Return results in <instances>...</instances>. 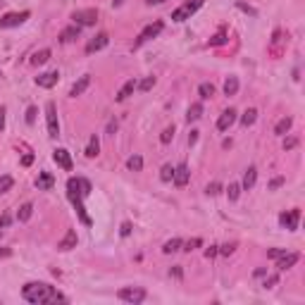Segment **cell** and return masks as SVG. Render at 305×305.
<instances>
[{
  "label": "cell",
  "mask_w": 305,
  "mask_h": 305,
  "mask_svg": "<svg viewBox=\"0 0 305 305\" xmlns=\"http://www.w3.org/2000/svg\"><path fill=\"white\" fill-rule=\"evenodd\" d=\"M22 298L31 305H48V303H67V298L55 286L45 281H27L22 286Z\"/></svg>",
  "instance_id": "1"
},
{
  "label": "cell",
  "mask_w": 305,
  "mask_h": 305,
  "mask_svg": "<svg viewBox=\"0 0 305 305\" xmlns=\"http://www.w3.org/2000/svg\"><path fill=\"white\" fill-rule=\"evenodd\" d=\"M91 191H93V186H91V181L84 179V177H69V179H67V198L72 200V205L77 207V212H79V219L86 226L93 224L89 212H86V207H84V198L91 196Z\"/></svg>",
  "instance_id": "2"
},
{
  "label": "cell",
  "mask_w": 305,
  "mask_h": 305,
  "mask_svg": "<svg viewBox=\"0 0 305 305\" xmlns=\"http://www.w3.org/2000/svg\"><path fill=\"white\" fill-rule=\"evenodd\" d=\"M162 29H165V22H160V19H155V22H150L148 27H143L141 34H138L134 41V50H138L141 45H145L148 41H152V38H158L162 34Z\"/></svg>",
  "instance_id": "3"
},
{
  "label": "cell",
  "mask_w": 305,
  "mask_h": 305,
  "mask_svg": "<svg viewBox=\"0 0 305 305\" xmlns=\"http://www.w3.org/2000/svg\"><path fill=\"white\" fill-rule=\"evenodd\" d=\"M203 5H205V0H186L184 5H179V8L172 12V22H186V19L193 17Z\"/></svg>",
  "instance_id": "4"
},
{
  "label": "cell",
  "mask_w": 305,
  "mask_h": 305,
  "mask_svg": "<svg viewBox=\"0 0 305 305\" xmlns=\"http://www.w3.org/2000/svg\"><path fill=\"white\" fill-rule=\"evenodd\" d=\"M117 298L122 300V303H131V305H138L143 303L145 298H148V293H145V288L141 286H124L117 291Z\"/></svg>",
  "instance_id": "5"
},
{
  "label": "cell",
  "mask_w": 305,
  "mask_h": 305,
  "mask_svg": "<svg viewBox=\"0 0 305 305\" xmlns=\"http://www.w3.org/2000/svg\"><path fill=\"white\" fill-rule=\"evenodd\" d=\"M45 124H48V136L57 138L60 136V119H57V108L53 100L45 103Z\"/></svg>",
  "instance_id": "6"
},
{
  "label": "cell",
  "mask_w": 305,
  "mask_h": 305,
  "mask_svg": "<svg viewBox=\"0 0 305 305\" xmlns=\"http://www.w3.org/2000/svg\"><path fill=\"white\" fill-rule=\"evenodd\" d=\"M96 22H98V10L96 8L77 10L72 15V24H77V27H93Z\"/></svg>",
  "instance_id": "7"
},
{
  "label": "cell",
  "mask_w": 305,
  "mask_h": 305,
  "mask_svg": "<svg viewBox=\"0 0 305 305\" xmlns=\"http://www.w3.org/2000/svg\"><path fill=\"white\" fill-rule=\"evenodd\" d=\"M31 17L29 10H22V12H8L0 17V29H15V27H22L27 19Z\"/></svg>",
  "instance_id": "8"
},
{
  "label": "cell",
  "mask_w": 305,
  "mask_h": 305,
  "mask_svg": "<svg viewBox=\"0 0 305 305\" xmlns=\"http://www.w3.org/2000/svg\"><path fill=\"white\" fill-rule=\"evenodd\" d=\"M298 222H300V210H298V207L286 210V212H281V215H279V224L284 226V229H288V232H296Z\"/></svg>",
  "instance_id": "9"
},
{
  "label": "cell",
  "mask_w": 305,
  "mask_h": 305,
  "mask_svg": "<svg viewBox=\"0 0 305 305\" xmlns=\"http://www.w3.org/2000/svg\"><path fill=\"white\" fill-rule=\"evenodd\" d=\"M53 160L57 162V167H62L64 172H72L74 170V162H72V155L67 148H55L53 150Z\"/></svg>",
  "instance_id": "10"
},
{
  "label": "cell",
  "mask_w": 305,
  "mask_h": 305,
  "mask_svg": "<svg viewBox=\"0 0 305 305\" xmlns=\"http://www.w3.org/2000/svg\"><path fill=\"white\" fill-rule=\"evenodd\" d=\"M189 179H191L189 165H186V162H179V165L174 167V177H172V181H174V186H179V189H184V186L189 184Z\"/></svg>",
  "instance_id": "11"
},
{
  "label": "cell",
  "mask_w": 305,
  "mask_h": 305,
  "mask_svg": "<svg viewBox=\"0 0 305 305\" xmlns=\"http://www.w3.org/2000/svg\"><path fill=\"white\" fill-rule=\"evenodd\" d=\"M108 43H110V36L105 34V31H103V34H98V36H93V38L89 41V43H86V53H89V55L98 53V50H103V48H105Z\"/></svg>",
  "instance_id": "12"
},
{
  "label": "cell",
  "mask_w": 305,
  "mask_h": 305,
  "mask_svg": "<svg viewBox=\"0 0 305 305\" xmlns=\"http://www.w3.org/2000/svg\"><path fill=\"white\" fill-rule=\"evenodd\" d=\"M57 79H60V72L57 69H53V72H43L36 77V86H41V89H53L55 84H57Z\"/></svg>",
  "instance_id": "13"
},
{
  "label": "cell",
  "mask_w": 305,
  "mask_h": 305,
  "mask_svg": "<svg viewBox=\"0 0 305 305\" xmlns=\"http://www.w3.org/2000/svg\"><path fill=\"white\" fill-rule=\"evenodd\" d=\"M77 243H79V236H77V232L74 229H67V234L62 236V241L57 243V251H72V248H77Z\"/></svg>",
  "instance_id": "14"
},
{
  "label": "cell",
  "mask_w": 305,
  "mask_h": 305,
  "mask_svg": "<svg viewBox=\"0 0 305 305\" xmlns=\"http://www.w3.org/2000/svg\"><path fill=\"white\" fill-rule=\"evenodd\" d=\"M298 260H300V255H298V253H284V255H281V258H277L274 262H277V269L286 272V269H291Z\"/></svg>",
  "instance_id": "15"
},
{
  "label": "cell",
  "mask_w": 305,
  "mask_h": 305,
  "mask_svg": "<svg viewBox=\"0 0 305 305\" xmlns=\"http://www.w3.org/2000/svg\"><path fill=\"white\" fill-rule=\"evenodd\" d=\"M234 122H236V110L229 108V110H224V112L219 115V119H217V129H219V131H226Z\"/></svg>",
  "instance_id": "16"
},
{
  "label": "cell",
  "mask_w": 305,
  "mask_h": 305,
  "mask_svg": "<svg viewBox=\"0 0 305 305\" xmlns=\"http://www.w3.org/2000/svg\"><path fill=\"white\" fill-rule=\"evenodd\" d=\"M136 84H138V81H136V79H129V81H126L124 86H122V89L117 91V96H115V100H117V103H124V100L129 98V96H134Z\"/></svg>",
  "instance_id": "17"
},
{
  "label": "cell",
  "mask_w": 305,
  "mask_h": 305,
  "mask_svg": "<svg viewBox=\"0 0 305 305\" xmlns=\"http://www.w3.org/2000/svg\"><path fill=\"white\" fill-rule=\"evenodd\" d=\"M89 86H91V74H84L79 81H74V86L69 89V96H72V98H77V96H81V93L89 89Z\"/></svg>",
  "instance_id": "18"
},
{
  "label": "cell",
  "mask_w": 305,
  "mask_h": 305,
  "mask_svg": "<svg viewBox=\"0 0 305 305\" xmlns=\"http://www.w3.org/2000/svg\"><path fill=\"white\" fill-rule=\"evenodd\" d=\"M55 186V177L50 174V172H41L36 179V189L38 191H50Z\"/></svg>",
  "instance_id": "19"
},
{
  "label": "cell",
  "mask_w": 305,
  "mask_h": 305,
  "mask_svg": "<svg viewBox=\"0 0 305 305\" xmlns=\"http://www.w3.org/2000/svg\"><path fill=\"white\" fill-rule=\"evenodd\" d=\"M79 34H81V27H77V24L62 29L60 31V43H72L74 38H79Z\"/></svg>",
  "instance_id": "20"
},
{
  "label": "cell",
  "mask_w": 305,
  "mask_h": 305,
  "mask_svg": "<svg viewBox=\"0 0 305 305\" xmlns=\"http://www.w3.org/2000/svg\"><path fill=\"white\" fill-rule=\"evenodd\" d=\"M255 181H258V167H248V170H246V174H243L241 189L243 191H251L253 186H255Z\"/></svg>",
  "instance_id": "21"
},
{
  "label": "cell",
  "mask_w": 305,
  "mask_h": 305,
  "mask_svg": "<svg viewBox=\"0 0 305 305\" xmlns=\"http://www.w3.org/2000/svg\"><path fill=\"white\" fill-rule=\"evenodd\" d=\"M84 152H86V158H98L100 155V141H98V136L96 134L89 138V145H86V150Z\"/></svg>",
  "instance_id": "22"
},
{
  "label": "cell",
  "mask_w": 305,
  "mask_h": 305,
  "mask_svg": "<svg viewBox=\"0 0 305 305\" xmlns=\"http://www.w3.org/2000/svg\"><path fill=\"white\" fill-rule=\"evenodd\" d=\"M293 126V119L291 117H281L277 122V126H274V134L277 136H284V134H288V129Z\"/></svg>",
  "instance_id": "23"
},
{
  "label": "cell",
  "mask_w": 305,
  "mask_h": 305,
  "mask_svg": "<svg viewBox=\"0 0 305 305\" xmlns=\"http://www.w3.org/2000/svg\"><path fill=\"white\" fill-rule=\"evenodd\" d=\"M31 215H34V205H31V203H24V205L17 210V222H29Z\"/></svg>",
  "instance_id": "24"
},
{
  "label": "cell",
  "mask_w": 305,
  "mask_h": 305,
  "mask_svg": "<svg viewBox=\"0 0 305 305\" xmlns=\"http://www.w3.org/2000/svg\"><path fill=\"white\" fill-rule=\"evenodd\" d=\"M255 119H258V110H255V108H248V110H246V112L241 115V124L248 129V126L255 124Z\"/></svg>",
  "instance_id": "25"
},
{
  "label": "cell",
  "mask_w": 305,
  "mask_h": 305,
  "mask_svg": "<svg viewBox=\"0 0 305 305\" xmlns=\"http://www.w3.org/2000/svg\"><path fill=\"white\" fill-rule=\"evenodd\" d=\"M50 48H43V50H38V53H34V57H31V64H45L48 62V60H50Z\"/></svg>",
  "instance_id": "26"
},
{
  "label": "cell",
  "mask_w": 305,
  "mask_h": 305,
  "mask_svg": "<svg viewBox=\"0 0 305 305\" xmlns=\"http://www.w3.org/2000/svg\"><path fill=\"white\" fill-rule=\"evenodd\" d=\"M203 117V105L200 103H193L189 108V112H186V122H198Z\"/></svg>",
  "instance_id": "27"
},
{
  "label": "cell",
  "mask_w": 305,
  "mask_h": 305,
  "mask_svg": "<svg viewBox=\"0 0 305 305\" xmlns=\"http://www.w3.org/2000/svg\"><path fill=\"white\" fill-rule=\"evenodd\" d=\"M126 170L129 172H141L143 170V158H141V155H131V158L126 160Z\"/></svg>",
  "instance_id": "28"
},
{
  "label": "cell",
  "mask_w": 305,
  "mask_h": 305,
  "mask_svg": "<svg viewBox=\"0 0 305 305\" xmlns=\"http://www.w3.org/2000/svg\"><path fill=\"white\" fill-rule=\"evenodd\" d=\"M236 93H239V79H236V77H226L224 96H236Z\"/></svg>",
  "instance_id": "29"
},
{
  "label": "cell",
  "mask_w": 305,
  "mask_h": 305,
  "mask_svg": "<svg viewBox=\"0 0 305 305\" xmlns=\"http://www.w3.org/2000/svg\"><path fill=\"white\" fill-rule=\"evenodd\" d=\"M198 96H200V98L203 100H210L212 98V96H215V86H212V84H200V86H198Z\"/></svg>",
  "instance_id": "30"
},
{
  "label": "cell",
  "mask_w": 305,
  "mask_h": 305,
  "mask_svg": "<svg viewBox=\"0 0 305 305\" xmlns=\"http://www.w3.org/2000/svg\"><path fill=\"white\" fill-rule=\"evenodd\" d=\"M181 239H170V241L165 243V246H162V253H165V255H172V253H177L181 248Z\"/></svg>",
  "instance_id": "31"
},
{
  "label": "cell",
  "mask_w": 305,
  "mask_h": 305,
  "mask_svg": "<svg viewBox=\"0 0 305 305\" xmlns=\"http://www.w3.org/2000/svg\"><path fill=\"white\" fill-rule=\"evenodd\" d=\"M241 184H229V186H226V198H229V200H239V196H241Z\"/></svg>",
  "instance_id": "32"
},
{
  "label": "cell",
  "mask_w": 305,
  "mask_h": 305,
  "mask_svg": "<svg viewBox=\"0 0 305 305\" xmlns=\"http://www.w3.org/2000/svg\"><path fill=\"white\" fill-rule=\"evenodd\" d=\"M12 186H15V179H12L10 174H3V177H0V193H8Z\"/></svg>",
  "instance_id": "33"
},
{
  "label": "cell",
  "mask_w": 305,
  "mask_h": 305,
  "mask_svg": "<svg viewBox=\"0 0 305 305\" xmlns=\"http://www.w3.org/2000/svg\"><path fill=\"white\" fill-rule=\"evenodd\" d=\"M152 86H155V77H145V79L141 81V84H136V89L143 91V93H148V91H150Z\"/></svg>",
  "instance_id": "34"
},
{
  "label": "cell",
  "mask_w": 305,
  "mask_h": 305,
  "mask_svg": "<svg viewBox=\"0 0 305 305\" xmlns=\"http://www.w3.org/2000/svg\"><path fill=\"white\" fill-rule=\"evenodd\" d=\"M172 177H174V167H172V165H165V167L160 170V179L165 181V184H170Z\"/></svg>",
  "instance_id": "35"
},
{
  "label": "cell",
  "mask_w": 305,
  "mask_h": 305,
  "mask_svg": "<svg viewBox=\"0 0 305 305\" xmlns=\"http://www.w3.org/2000/svg\"><path fill=\"white\" fill-rule=\"evenodd\" d=\"M222 43H226V31L224 29H219L215 36L210 38V45H222Z\"/></svg>",
  "instance_id": "36"
},
{
  "label": "cell",
  "mask_w": 305,
  "mask_h": 305,
  "mask_svg": "<svg viewBox=\"0 0 305 305\" xmlns=\"http://www.w3.org/2000/svg\"><path fill=\"white\" fill-rule=\"evenodd\" d=\"M181 246H184V251H186V253H191V251H196L198 246H203V239H191V241L181 243Z\"/></svg>",
  "instance_id": "37"
},
{
  "label": "cell",
  "mask_w": 305,
  "mask_h": 305,
  "mask_svg": "<svg viewBox=\"0 0 305 305\" xmlns=\"http://www.w3.org/2000/svg\"><path fill=\"white\" fill-rule=\"evenodd\" d=\"M172 138H174V126H167V129L162 131V136H160V143H170Z\"/></svg>",
  "instance_id": "38"
},
{
  "label": "cell",
  "mask_w": 305,
  "mask_h": 305,
  "mask_svg": "<svg viewBox=\"0 0 305 305\" xmlns=\"http://www.w3.org/2000/svg\"><path fill=\"white\" fill-rule=\"evenodd\" d=\"M284 253H286V248H269V251H267V258H269V260H277V258H281Z\"/></svg>",
  "instance_id": "39"
},
{
  "label": "cell",
  "mask_w": 305,
  "mask_h": 305,
  "mask_svg": "<svg viewBox=\"0 0 305 305\" xmlns=\"http://www.w3.org/2000/svg\"><path fill=\"white\" fill-rule=\"evenodd\" d=\"M234 251H236V243H224V246H219V253H222V255H232Z\"/></svg>",
  "instance_id": "40"
},
{
  "label": "cell",
  "mask_w": 305,
  "mask_h": 305,
  "mask_svg": "<svg viewBox=\"0 0 305 305\" xmlns=\"http://www.w3.org/2000/svg\"><path fill=\"white\" fill-rule=\"evenodd\" d=\"M36 112H38V110L34 108V105L27 108V124H34V122H36Z\"/></svg>",
  "instance_id": "41"
},
{
  "label": "cell",
  "mask_w": 305,
  "mask_h": 305,
  "mask_svg": "<svg viewBox=\"0 0 305 305\" xmlns=\"http://www.w3.org/2000/svg\"><path fill=\"white\" fill-rule=\"evenodd\" d=\"M219 189H222V186L215 181V184H210V186L205 189V193H207V196H217V193H219Z\"/></svg>",
  "instance_id": "42"
},
{
  "label": "cell",
  "mask_w": 305,
  "mask_h": 305,
  "mask_svg": "<svg viewBox=\"0 0 305 305\" xmlns=\"http://www.w3.org/2000/svg\"><path fill=\"white\" fill-rule=\"evenodd\" d=\"M217 253H219V246H210V248L205 251V258H207V260H212V258H215Z\"/></svg>",
  "instance_id": "43"
},
{
  "label": "cell",
  "mask_w": 305,
  "mask_h": 305,
  "mask_svg": "<svg viewBox=\"0 0 305 305\" xmlns=\"http://www.w3.org/2000/svg\"><path fill=\"white\" fill-rule=\"evenodd\" d=\"M277 281H279V277H277V274H272V277L265 279V284H262V286H265V288H272L274 284H277Z\"/></svg>",
  "instance_id": "44"
},
{
  "label": "cell",
  "mask_w": 305,
  "mask_h": 305,
  "mask_svg": "<svg viewBox=\"0 0 305 305\" xmlns=\"http://www.w3.org/2000/svg\"><path fill=\"white\" fill-rule=\"evenodd\" d=\"M119 234H122V236H129V234H131V222H122V226H119Z\"/></svg>",
  "instance_id": "45"
},
{
  "label": "cell",
  "mask_w": 305,
  "mask_h": 305,
  "mask_svg": "<svg viewBox=\"0 0 305 305\" xmlns=\"http://www.w3.org/2000/svg\"><path fill=\"white\" fill-rule=\"evenodd\" d=\"M10 222H12V217H10L8 212H3V215H0V229H5Z\"/></svg>",
  "instance_id": "46"
},
{
  "label": "cell",
  "mask_w": 305,
  "mask_h": 305,
  "mask_svg": "<svg viewBox=\"0 0 305 305\" xmlns=\"http://www.w3.org/2000/svg\"><path fill=\"white\" fill-rule=\"evenodd\" d=\"M296 145H298V138H288V141H284V150H291Z\"/></svg>",
  "instance_id": "47"
},
{
  "label": "cell",
  "mask_w": 305,
  "mask_h": 305,
  "mask_svg": "<svg viewBox=\"0 0 305 305\" xmlns=\"http://www.w3.org/2000/svg\"><path fill=\"white\" fill-rule=\"evenodd\" d=\"M170 277H177V279H181V277H184V272H181V267H179V265H177V267H172V269H170Z\"/></svg>",
  "instance_id": "48"
},
{
  "label": "cell",
  "mask_w": 305,
  "mask_h": 305,
  "mask_svg": "<svg viewBox=\"0 0 305 305\" xmlns=\"http://www.w3.org/2000/svg\"><path fill=\"white\" fill-rule=\"evenodd\" d=\"M281 184H284V177H277V179H272V184H269V189L274 191V189H279Z\"/></svg>",
  "instance_id": "49"
},
{
  "label": "cell",
  "mask_w": 305,
  "mask_h": 305,
  "mask_svg": "<svg viewBox=\"0 0 305 305\" xmlns=\"http://www.w3.org/2000/svg\"><path fill=\"white\" fill-rule=\"evenodd\" d=\"M5 131V108L0 105V134Z\"/></svg>",
  "instance_id": "50"
},
{
  "label": "cell",
  "mask_w": 305,
  "mask_h": 305,
  "mask_svg": "<svg viewBox=\"0 0 305 305\" xmlns=\"http://www.w3.org/2000/svg\"><path fill=\"white\" fill-rule=\"evenodd\" d=\"M115 131H117V119H110L108 122V134L115 136Z\"/></svg>",
  "instance_id": "51"
},
{
  "label": "cell",
  "mask_w": 305,
  "mask_h": 305,
  "mask_svg": "<svg viewBox=\"0 0 305 305\" xmlns=\"http://www.w3.org/2000/svg\"><path fill=\"white\" fill-rule=\"evenodd\" d=\"M31 162H34V155H31V152H29V155H24V158H22V165H24V167H29V165H31Z\"/></svg>",
  "instance_id": "52"
},
{
  "label": "cell",
  "mask_w": 305,
  "mask_h": 305,
  "mask_svg": "<svg viewBox=\"0 0 305 305\" xmlns=\"http://www.w3.org/2000/svg\"><path fill=\"white\" fill-rule=\"evenodd\" d=\"M239 10H243V12H248V15H255V10H253V8H248L246 3H239Z\"/></svg>",
  "instance_id": "53"
},
{
  "label": "cell",
  "mask_w": 305,
  "mask_h": 305,
  "mask_svg": "<svg viewBox=\"0 0 305 305\" xmlns=\"http://www.w3.org/2000/svg\"><path fill=\"white\" fill-rule=\"evenodd\" d=\"M196 141H198V131H191V134H189V145H193Z\"/></svg>",
  "instance_id": "54"
},
{
  "label": "cell",
  "mask_w": 305,
  "mask_h": 305,
  "mask_svg": "<svg viewBox=\"0 0 305 305\" xmlns=\"http://www.w3.org/2000/svg\"><path fill=\"white\" fill-rule=\"evenodd\" d=\"M162 3H167V0H145V5H162Z\"/></svg>",
  "instance_id": "55"
},
{
  "label": "cell",
  "mask_w": 305,
  "mask_h": 305,
  "mask_svg": "<svg viewBox=\"0 0 305 305\" xmlns=\"http://www.w3.org/2000/svg\"><path fill=\"white\" fill-rule=\"evenodd\" d=\"M122 3H124V0H112V8H119Z\"/></svg>",
  "instance_id": "56"
},
{
  "label": "cell",
  "mask_w": 305,
  "mask_h": 305,
  "mask_svg": "<svg viewBox=\"0 0 305 305\" xmlns=\"http://www.w3.org/2000/svg\"><path fill=\"white\" fill-rule=\"evenodd\" d=\"M10 255V251H0V258H8Z\"/></svg>",
  "instance_id": "57"
}]
</instances>
